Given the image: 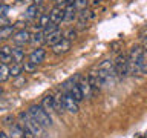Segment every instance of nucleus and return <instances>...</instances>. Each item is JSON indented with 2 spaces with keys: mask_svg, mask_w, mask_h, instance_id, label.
Listing matches in <instances>:
<instances>
[{
  "mask_svg": "<svg viewBox=\"0 0 147 138\" xmlns=\"http://www.w3.org/2000/svg\"><path fill=\"white\" fill-rule=\"evenodd\" d=\"M16 29L17 28L14 25H9V26H5V28H0V40H8V39H12V35L16 34Z\"/></svg>",
  "mask_w": 147,
  "mask_h": 138,
  "instance_id": "16",
  "label": "nucleus"
},
{
  "mask_svg": "<svg viewBox=\"0 0 147 138\" xmlns=\"http://www.w3.org/2000/svg\"><path fill=\"white\" fill-rule=\"evenodd\" d=\"M0 138H11V137H9V133H8V132L2 131V132H0Z\"/></svg>",
  "mask_w": 147,
  "mask_h": 138,
  "instance_id": "36",
  "label": "nucleus"
},
{
  "mask_svg": "<svg viewBox=\"0 0 147 138\" xmlns=\"http://www.w3.org/2000/svg\"><path fill=\"white\" fill-rule=\"evenodd\" d=\"M49 17H51V22H54V23L64 22V8L55 5V6L49 11Z\"/></svg>",
  "mask_w": 147,
  "mask_h": 138,
  "instance_id": "9",
  "label": "nucleus"
},
{
  "mask_svg": "<svg viewBox=\"0 0 147 138\" xmlns=\"http://www.w3.org/2000/svg\"><path fill=\"white\" fill-rule=\"evenodd\" d=\"M0 55H12V48L11 46H2V51H0Z\"/></svg>",
  "mask_w": 147,
  "mask_h": 138,
  "instance_id": "31",
  "label": "nucleus"
},
{
  "mask_svg": "<svg viewBox=\"0 0 147 138\" xmlns=\"http://www.w3.org/2000/svg\"><path fill=\"white\" fill-rule=\"evenodd\" d=\"M64 37V39H67V40H74V39H75V37H77V31H74V29H69L67 32H66V34H64L63 35Z\"/></svg>",
  "mask_w": 147,
  "mask_h": 138,
  "instance_id": "32",
  "label": "nucleus"
},
{
  "mask_svg": "<svg viewBox=\"0 0 147 138\" xmlns=\"http://www.w3.org/2000/svg\"><path fill=\"white\" fill-rule=\"evenodd\" d=\"M25 58V49L22 46H14L12 48V63H22Z\"/></svg>",
  "mask_w": 147,
  "mask_h": 138,
  "instance_id": "20",
  "label": "nucleus"
},
{
  "mask_svg": "<svg viewBox=\"0 0 147 138\" xmlns=\"http://www.w3.org/2000/svg\"><path fill=\"white\" fill-rule=\"evenodd\" d=\"M96 78L100 81V86L101 87H107L110 85L115 83V77L117 75V71H115V64H113V60L110 58H106L100 63L98 69H96Z\"/></svg>",
  "mask_w": 147,
  "mask_h": 138,
  "instance_id": "1",
  "label": "nucleus"
},
{
  "mask_svg": "<svg viewBox=\"0 0 147 138\" xmlns=\"http://www.w3.org/2000/svg\"><path fill=\"white\" fill-rule=\"evenodd\" d=\"M41 106L48 110V112H52V110H57L55 109V97L54 95H46L43 100H41Z\"/></svg>",
  "mask_w": 147,
  "mask_h": 138,
  "instance_id": "18",
  "label": "nucleus"
},
{
  "mask_svg": "<svg viewBox=\"0 0 147 138\" xmlns=\"http://www.w3.org/2000/svg\"><path fill=\"white\" fill-rule=\"evenodd\" d=\"M8 11H9L8 5H2V8H0V16H8Z\"/></svg>",
  "mask_w": 147,
  "mask_h": 138,
  "instance_id": "35",
  "label": "nucleus"
},
{
  "mask_svg": "<svg viewBox=\"0 0 147 138\" xmlns=\"http://www.w3.org/2000/svg\"><path fill=\"white\" fill-rule=\"evenodd\" d=\"M37 66H38V64H35V63H32V62L28 60V62L25 63V72H34L37 69Z\"/></svg>",
  "mask_w": 147,
  "mask_h": 138,
  "instance_id": "27",
  "label": "nucleus"
},
{
  "mask_svg": "<svg viewBox=\"0 0 147 138\" xmlns=\"http://www.w3.org/2000/svg\"><path fill=\"white\" fill-rule=\"evenodd\" d=\"M75 0H55V3H57V6H61V8H66L67 5H72Z\"/></svg>",
  "mask_w": 147,
  "mask_h": 138,
  "instance_id": "29",
  "label": "nucleus"
},
{
  "mask_svg": "<svg viewBox=\"0 0 147 138\" xmlns=\"http://www.w3.org/2000/svg\"><path fill=\"white\" fill-rule=\"evenodd\" d=\"M28 112H29L31 117L34 118L35 121H38L45 129L52 126V118H51L49 112H48V110H46L41 104H32V106H29Z\"/></svg>",
  "mask_w": 147,
  "mask_h": 138,
  "instance_id": "3",
  "label": "nucleus"
},
{
  "mask_svg": "<svg viewBox=\"0 0 147 138\" xmlns=\"http://www.w3.org/2000/svg\"><path fill=\"white\" fill-rule=\"evenodd\" d=\"M31 37L32 34L28 29H18L12 35V41L16 46H25L26 43H31Z\"/></svg>",
  "mask_w": 147,
  "mask_h": 138,
  "instance_id": "6",
  "label": "nucleus"
},
{
  "mask_svg": "<svg viewBox=\"0 0 147 138\" xmlns=\"http://www.w3.org/2000/svg\"><path fill=\"white\" fill-rule=\"evenodd\" d=\"M101 2V0H92V3H94V5H98Z\"/></svg>",
  "mask_w": 147,
  "mask_h": 138,
  "instance_id": "38",
  "label": "nucleus"
},
{
  "mask_svg": "<svg viewBox=\"0 0 147 138\" xmlns=\"http://www.w3.org/2000/svg\"><path fill=\"white\" fill-rule=\"evenodd\" d=\"M9 18L8 16H0V28H5V26H9Z\"/></svg>",
  "mask_w": 147,
  "mask_h": 138,
  "instance_id": "33",
  "label": "nucleus"
},
{
  "mask_svg": "<svg viewBox=\"0 0 147 138\" xmlns=\"http://www.w3.org/2000/svg\"><path fill=\"white\" fill-rule=\"evenodd\" d=\"M32 3L37 5V6H41V3H43V0H32Z\"/></svg>",
  "mask_w": 147,
  "mask_h": 138,
  "instance_id": "37",
  "label": "nucleus"
},
{
  "mask_svg": "<svg viewBox=\"0 0 147 138\" xmlns=\"http://www.w3.org/2000/svg\"><path fill=\"white\" fill-rule=\"evenodd\" d=\"M14 121H16V117H14L12 114H8V115H5V117L2 118V124L3 126H8V127H11Z\"/></svg>",
  "mask_w": 147,
  "mask_h": 138,
  "instance_id": "25",
  "label": "nucleus"
},
{
  "mask_svg": "<svg viewBox=\"0 0 147 138\" xmlns=\"http://www.w3.org/2000/svg\"><path fill=\"white\" fill-rule=\"evenodd\" d=\"M55 109H57V112L66 110V106H64V92L60 94L58 97H55Z\"/></svg>",
  "mask_w": 147,
  "mask_h": 138,
  "instance_id": "23",
  "label": "nucleus"
},
{
  "mask_svg": "<svg viewBox=\"0 0 147 138\" xmlns=\"http://www.w3.org/2000/svg\"><path fill=\"white\" fill-rule=\"evenodd\" d=\"M23 138H37V135L34 132H31L29 129H26L25 127V133H23Z\"/></svg>",
  "mask_w": 147,
  "mask_h": 138,
  "instance_id": "34",
  "label": "nucleus"
},
{
  "mask_svg": "<svg viewBox=\"0 0 147 138\" xmlns=\"http://www.w3.org/2000/svg\"><path fill=\"white\" fill-rule=\"evenodd\" d=\"M75 5V8L78 11H83V9H87V5H89V0H75L74 2Z\"/></svg>",
  "mask_w": 147,
  "mask_h": 138,
  "instance_id": "26",
  "label": "nucleus"
},
{
  "mask_svg": "<svg viewBox=\"0 0 147 138\" xmlns=\"http://www.w3.org/2000/svg\"><path fill=\"white\" fill-rule=\"evenodd\" d=\"M141 74H147V52L141 60Z\"/></svg>",
  "mask_w": 147,
  "mask_h": 138,
  "instance_id": "30",
  "label": "nucleus"
},
{
  "mask_svg": "<svg viewBox=\"0 0 147 138\" xmlns=\"http://www.w3.org/2000/svg\"><path fill=\"white\" fill-rule=\"evenodd\" d=\"M63 40V35H61V31H55L52 32V34H49V35H46V45H49V46H54V45H57L58 41H61Z\"/></svg>",
  "mask_w": 147,
  "mask_h": 138,
  "instance_id": "19",
  "label": "nucleus"
},
{
  "mask_svg": "<svg viewBox=\"0 0 147 138\" xmlns=\"http://www.w3.org/2000/svg\"><path fill=\"white\" fill-rule=\"evenodd\" d=\"M38 11H40V6H37V5H29V6L26 8L25 11V18L26 20H34V18H38Z\"/></svg>",
  "mask_w": 147,
  "mask_h": 138,
  "instance_id": "15",
  "label": "nucleus"
},
{
  "mask_svg": "<svg viewBox=\"0 0 147 138\" xmlns=\"http://www.w3.org/2000/svg\"><path fill=\"white\" fill-rule=\"evenodd\" d=\"M51 22V17H49V12L48 14H45V12H41L40 16H38V18H37V23H35V31H43L45 28H46V25Z\"/></svg>",
  "mask_w": 147,
  "mask_h": 138,
  "instance_id": "14",
  "label": "nucleus"
},
{
  "mask_svg": "<svg viewBox=\"0 0 147 138\" xmlns=\"http://www.w3.org/2000/svg\"><path fill=\"white\" fill-rule=\"evenodd\" d=\"M113 64H115V71H117V75L118 77H127L130 74V66H129V55L126 54H118L117 58L113 60Z\"/></svg>",
  "mask_w": 147,
  "mask_h": 138,
  "instance_id": "5",
  "label": "nucleus"
},
{
  "mask_svg": "<svg viewBox=\"0 0 147 138\" xmlns=\"http://www.w3.org/2000/svg\"><path fill=\"white\" fill-rule=\"evenodd\" d=\"M25 72V64L22 63H12L11 64V78H17Z\"/></svg>",
  "mask_w": 147,
  "mask_h": 138,
  "instance_id": "21",
  "label": "nucleus"
},
{
  "mask_svg": "<svg viewBox=\"0 0 147 138\" xmlns=\"http://www.w3.org/2000/svg\"><path fill=\"white\" fill-rule=\"evenodd\" d=\"M18 120H20V123H22V126L23 127H26V129H29L31 132H34L37 137H40L41 135V132H43V126L38 123V121H35L34 118L31 117V114L29 112H20L18 114Z\"/></svg>",
  "mask_w": 147,
  "mask_h": 138,
  "instance_id": "4",
  "label": "nucleus"
},
{
  "mask_svg": "<svg viewBox=\"0 0 147 138\" xmlns=\"http://www.w3.org/2000/svg\"><path fill=\"white\" fill-rule=\"evenodd\" d=\"M45 57H46V49H43V48L40 46V48H35V49L29 54V62L35 63V64H40V63L45 60Z\"/></svg>",
  "mask_w": 147,
  "mask_h": 138,
  "instance_id": "10",
  "label": "nucleus"
},
{
  "mask_svg": "<svg viewBox=\"0 0 147 138\" xmlns=\"http://www.w3.org/2000/svg\"><path fill=\"white\" fill-rule=\"evenodd\" d=\"M78 17V9L75 8V5H67L66 8H64V22H67V23H71L74 22L75 18Z\"/></svg>",
  "mask_w": 147,
  "mask_h": 138,
  "instance_id": "12",
  "label": "nucleus"
},
{
  "mask_svg": "<svg viewBox=\"0 0 147 138\" xmlns=\"http://www.w3.org/2000/svg\"><path fill=\"white\" fill-rule=\"evenodd\" d=\"M146 54V49L141 46H132L129 51V66H130V74L132 75H140L141 74V60Z\"/></svg>",
  "mask_w": 147,
  "mask_h": 138,
  "instance_id": "2",
  "label": "nucleus"
},
{
  "mask_svg": "<svg viewBox=\"0 0 147 138\" xmlns=\"http://www.w3.org/2000/svg\"><path fill=\"white\" fill-rule=\"evenodd\" d=\"M9 137L11 138H23V133H25V127L22 124H12L9 127Z\"/></svg>",
  "mask_w": 147,
  "mask_h": 138,
  "instance_id": "17",
  "label": "nucleus"
},
{
  "mask_svg": "<svg viewBox=\"0 0 147 138\" xmlns=\"http://www.w3.org/2000/svg\"><path fill=\"white\" fill-rule=\"evenodd\" d=\"M78 85H80V89H81L83 97H84V98H90V97L94 95V89H92V86H90L89 80H87V77L86 78H81V80L78 81Z\"/></svg>",
  "mask_w": 147,
  "mask_h": 138,
  "instance_id": "11",
  "label": "nucleus"
},
{
  "mask_svg": "<svg viewBox=\"0 0 147 138\" xmlns=\"http://www.w3.org/2000/svg\"><path fill=\"white\" fill-rule=\"evenodd\" d=\"M31 43L35 46V48H40L43 43H46V35L43 31H35L31 37Z\"/></svg>",
  "mask_w": 147,
  "mask_h": 138,
  "instance_id": "13",
  "label": "nucleus"
},
{
  "mask_svg": "<svg viewBox=\"0 0 147 138\" xmlns=\"http://www.w3.org/2000/svg\"><path fill=\"white\" fill-rule=\"evenodd\" d=\"M55 31H58V23H54V22H49L48 25H46V28L43 29L45 35H49V34H52V32H55Z\"/></svg>",
  "mask_w": 147,
  "mask_h": 138,
  "instance_id": "24",
  "label": "nucleus"
},
{
  "mask_svg": "<svg viewBox=\"0 0 147 138\" xmlns=\"http://www.w3.org/2000/svg\"><path fill=\"white\" fill-rule=\"evenodd\" d=\"M78 101L74 98V97L69 94V92H64V106H66V110L71 114H77L78 112Z\"/></svg>",
  "mask_w": 147,
  "mask_h": 138,
  "instance_id": "8",
  "label": "nucleus"
},
{
  "mask_svg": "<svg viewBox=\"0 0 147 138\" xmlns=\"http://www.w3.org/2000/svg\"><path fill=\"white\" fill-rule=\"evenodd\" d=\"M71 46H72V41L63 37L61 41H58L57 45L52 46V52H54L55 55H63V54H66L67 51L71 49Z\"/></svg>",
  "mask_w": 147,
  "mask_h": 138,
  "instance_id": "7",
  "label": "nucleus"
},
{
  "mask_svg": "<svg viewBox=\"0 0 147 138\" xmlns=\"http://www.w3.org/2000/svg\"><path fill=\"white\" fill-rule=\"evenodd\" d=\"M9 78H11V66L2 63V69H0V81L5 83V81H8Z\"/></svg>",
  "mask_w": 147,
  "mask_h": 138,
  "instance_id": "22",
  "label": "nucleus"
},
{
  "mask_svg": "<svg viewBox=\"0 0 147 138\" xmlns=\"http://www.w3.org/2000/svg\"><path fill=\"white\" fill-rule=\"evenodd\" d=\"M23 85H26V78L23 77V75L17 77V78H16V81H14V86H16V87H22Z\"/></svg>",
  "mask_w": 147,
  "mask_h": 138,
  "instance_id": "28",
  "label": "nucleus"
}]
</instances>
